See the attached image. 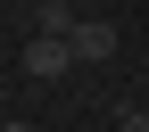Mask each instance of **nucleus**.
Here are the masks:
<instances>
[{"label":"nucleus","mask_w":149,"mask_h":132,"mask_svg":"<svg viewBox=\"0 0 149 132\" xmlns=\"http://www.w3.org/2000/svg\"><path fill=\"white\" fill-rule=\"evenodd\" d=\"M25 74L33 83H58V74H74V50L58 41V33H33L25 41Z\"/></svg>","instance_id":"2"},{"label":"nucleus","mask_w":149,"mask_h":132,"mask_svg":"<svg viewBox=\"0 0 149 132\" xmlns=\"http://www.w3.org/2000/svg\"><path fill=\"white\" fill-rule=\"evenodd\" d=\"M33 33H58V41H66V33H74V8H66V0H42V8H33Z\"/></svg>","instance_id":"3"},{"label":"nucleus","mask_w":149,"mask_h":132,"mask_svg":"<svg viewBox=\"0 0 149 132\" xmlns=\"http://www.w3.org/2000/svg\"><path fill=\"white\" fill-rule=\"evenodd\" d=\"M66 50H74V66H108L116 58V25H108V17H74Z\"/></svg>","instance_id":"1"},{"label":"nucleus","mask_w":149,"mask_h":132,"mask_svg":"<svg viewBox=\"0 0 149 132\" xmlns=\"http://www.w3.org/2000/svg\"><path fill=\"white\" fill-rule=\"evenodd\" d=\"M116 132H149V107H124V116H116Z\"/></svg>","instance_id":"4"},{"label":"nucleus","mask_w":149,"mask_h":132,"mask_svg":"<svg viewBox=\"0 0 149 132\" xmlns=\"http://www.w3.org/2000/svg\"><path fill=\"white\" fill-rule=\"evenodd\" d=\"M0 132H33V124H17V116H0Z\"/></svg>","instance_id":"5"},{"label":"nucleus","mask_w":149,"mask_h":132,"mask_svg":"<svg viewBox=\"0 0 149 132\" xmlns=\"http://www.w3.org/2000/svg\"><path fill=\"white\" fill-rule=\"evenodd\" d=\"M0 116H8V91H0Z\"/></svg>","instance_id":"6"}]
</instances>
